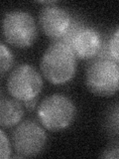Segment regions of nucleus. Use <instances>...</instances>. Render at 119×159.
<instances>
[{"label": "nucleus", "instance_id": "1", "mask_svg": "<svg viewBox=\"0 0 119 159\" xmlns=\"http://www.w3.org/2000/svg\"><path fill=\"white\" fill-rule=\"evenodd\" d=\"M41 71L54 84H64L72 81L77 72V57L71 46L64 41L50 45L42 57Z\"/></svg>", "mask_w": 119, "mask_h": 159}, {"label": "nucleus", "instance_id": "2", "mask_svg": "<svg viewBox=\"0 0 119 159\" xmlns=\"http://www.w3.org/2000/svg\"><path fill=\"white\" fill-rule=\"evenodd\" d=\"M37 116L42 126L50 131L64 130L77 116V107L68 97L54 93L39 103Z\"/></svg>", "mask_w": 119, "mask_h": 159}, {"label": "nucleus", "instance_id": "3", "mask_svg": "<svg viewBox=\"0 0 119 159\" xmlns=\"http://www.w3.org/2000/svg\"><path fill=\"white\" fill-rule=\"evenodd\" d=\"M2 31L6 41L16 48L32 46L38 36V28L34 17L23 10H13L5 14Z\"/></svg>", "mask_w": 119, "mask_h": 159}, {"label": "nucleus", "instance_id": "4", "mask_svg": "<svg viewBox=\"0 0 119 159\" xmlns=\"http://www.w3.org/2000/svg\"><path fill=\"white\" fill-rule=\"evenodd\" d=\"M118 63L108 58H99L89 64L86 73L88 89L100 97H110L118 91Z\"/></svg>", "mask_w": 119, "mask_h": 159}, {"label": "nucleus", "instance_id": "5", "mask_svg": "<svg viewBox=\"0 0 119 159\" xmlns=\"http://www.w3.org/2000/svg\"><path fill=\"white\" fill-rule=\"evenodd\" d=\"M11 144L20 157H34L47 144V133L42 124L33 119L20 121L11 133Z\"/></svg>", "mask_w": 119, "mask_h": 159}, {"label": "nucleus", "instance_id": "6", "mask_svg": "<svg viewBox=\"0 0 119 159\" xmlns=\"http://www.w3.org/2000/svg\"><path fill=\"white\" fill-rule=\"evenodd\" d=\"M43 79L36 68L29 64L19 65L10 73L7 89L19 102H28L37 98L43 89Z\"/></svg>", "mask_w": 119, "mask_h": 159}, {"label": "nucleus", "instance_id": "7", "mask_svg": "<svg viewBox=\"0 0 119 159\" xmlns=\"http://www.w3.org/2000/svg\"><path fill=\"white\" fill-rule=\"evenodd\" d=\"M72 23L71 14L56 4L44 7L39 14L40 28L46 36L52 39L66 37Z\"/></svg>", "mask_w": 119, "mask_h": 159}, {"label": "nucleus", "instance_id": "8", "mask_svg": "<svg viewBox=\"0 0 119 159\" xmlns=\"http://www.w3.org/2000/svg\"><path fill=\"white\" fill-rule=\"evenodd\" d=\"M68 44L76 57L82 60L95 58L102 49V38L96 29L91 27L77 28L69 36Z\"/></svg>", "mask_w": 119, "mask_h": 159}, {"label": "nucleus", "instance_id": "9", "mask_svg": "<svg viewBox=\"0 0 119 159\" xmlns=\"http://www.w3.org/2000/svg\"><path fill=\"white\" fill-rule=\"evenodd\" d=\"M22 103L15 98L0 99V126L10 128L16 126L24 117Z\"/></svg>", "mask_w": 119, "mask_h": 159}, {"label": "nucleus", "instance_id": "10", "mask_svg": "<svg viewBox=\"0 0 119 159\" xmlns=\"http://www.w3.org/2000/svg\"><path fill=\"white\" fill-rule=\"evenodd\" d=\"M14 64V56L7 46L0 42V75L10 71Z\"/></svg>", "mask_w": 119, "mask_h": 159}, {"label": "nucleus", "instance_id": "11", "mask_svg": "<svg viewBox=\"0 0 119 159\" xmlns=\"http://www.w3.org/2000/svg\"><path fill=\"white\" fill-rule=\"evenodd\" d=\"M12 144L8 136L3 130L0 129V159H6L11 157Z\"/></svg>", "mask_w": 119, "mask_h": 159}, {"label": "nucleus", "instance_id": "12", "mask_svg": "<svg viewBox=\"0 0 119 159\" xmlns=\"http://www.w3.org/2000/svg\"><path fill=\"white\" fill-rule=\"evenodd\" d=\"M119 29L117 28L114 32L113 36L110 38L107 45V50H108V55L109 59H111L112 61L118 63V41H119Z\"/></svg>", "mask_w": 119, "mask_h": 159}, {"label": "nucleus", "instance_id": "13", "mask_svg": "<svg viewBox=\"0 0 119 159\" xmlns=\"http://www.w3.org/2000/svg\"><path fill=\"white\" fill-rule=\"evenodd\" d=\"M118 106L117 103L114 106L113 108H111L110 112L107 116L106 124L107 127L110 129L111 132H114L115 135L118 134Z\"/></svg>", "mask_w": 119, "mask_h": 159}, {"label": "nucleus", "instance_id": "14", "mask_svg": "<svg viewBox=\"0 0 119 159\" xmlns=\"http://www.w3.org/2000/svg\"><path fill=\"white\" fill-rule=\"evenodd\" d=\"M119 156V147H118V143H112L109 146H107L104 151L101 153L100 157L103 158H108V159H118Z\"/></svg>", "mask_w": 119, "mask_h": 159}, {"label": "nucleus", "instance_id": "15", "mask_svg": "<svg viewBox=\"0 0 119 159\" xmlns=\"http://www.w3.org/2000/svg\"><path fill=\"white\" fill-rule=\"evenodd\" d=\"M37 98H34V99H31V101H28V102H24V106L25 107H26L27 109H29V111H31V109H34L35 107H36V104H37Z\"/></svg>", "mask_w": 119, "mask_h": 159}]
</instances>
